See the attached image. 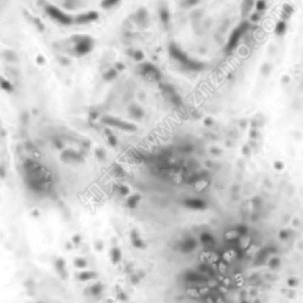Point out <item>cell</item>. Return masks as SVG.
Here are the masks:
<instances>
[{"label":"cell","instance_id":"1","mask_svg":"<svg viewBox=\"0 0 303 303\" xmlns=\"http://www.w3.org/2000/svg\"><path fill=\"white\" fill-rule=\"evenodd\" d=\"M24 168L27 174V185L31 190L36 192L46 191L51 187V175L50 173L37 161L34 160H26L24 164Z\"/></svg>","mask_w":303,"mask_h":303},{"label":"cell","instance_id":"2","mask_svg":"<svg viewBox=\"0 0 303 303\" xmlns=\"http://www.w3.org/2000/svg\"><path fill=\"white\" fill-rule=\"evenodd\" d=\"M169 55L175 59V60H178L179 63H181L182 65H185L187 69H190V70H200L201 69V64L200 63H198V62H195V60H193V59H190L187 56H186V53H184L178 46H175L174 44H172L171 46H169Z\"/></svg>","mask_w":303,"mask_h":303},{"label":"cell","instance_id":"3","mask_svg":"<svg viewBox=\"0 0 303 303\" xmlns=\"http://www.w3.org/2000/svg\"><path fill=\"white\" fill-rule=\"evenodd\" d=\"M140 73L150 82H159L161 80V72L154 65L148 63L140 65Z\"/></svg>","mask_w":303,"mask_h":303},{"label":"cell","instance_id":"4","mask_svg":"<svg viewBox=\"0 0 303 303\" xmlns=\"http://www.w3.org/2000/svg\"><path fill=\"white\" fill-rule=\"evenodd\" d=\"M45 10H46L47 14H49L51 18H53L55 20H57L58 23L64 24V25H69V24L71 23V18H70L69 16L64 14L60 10H58L57 7H55V6H52V5H47Z\"/></svg>","mask_w":303,"mask_h":303},{"label":"cell","instance_id":"5","mask_svg":"<svg viewBox=\"0 0 303 303\" xmlns=\"http://www.w3.org/2000/svg\"><path fill=\"white\" fill-rule=\"evenodd\" d=\"M103 123L106 124H109V126H114L116 128H120V129H123V130H127V131H134L136 130V127L134 124H130L128 122H124V121H121V120H117V118H113V117H104L103 120Z\"/></svg>","mask_w":303,"mask_h":303},{"label":"cell","instance_id":"6","mask_svg":"<svg viewBox=\"0 0 303 303\" xmlns=\"http://www.w3.org/2000/svg\"><path fill=\"white\" fill-rule=\"evenodd\" d=\"M93 49V39L90 37H81L80 40H77L76 44V52L78 55H85L88 52H90Z\"/></svg>","mask_w":303,"mask_h":303},{"label":"cell","instance_id":"7","mask_svg":"<svg viewBox=\"0 0 303 303\" xmlns=\"http://www.w3.org/2000/svg\"><path fill=\"white\" fill-rule=\"evenodd\" d=\"M245 29H248V24L243 23L238 29H236L233 31V33L231 34V37L229 39V43H227V47H226L227 51H231V50L235 49V46L237 45V43H238V40H239V38H241V36H242V33L244 32Z\"/></svg>","mask_w":303,"mask_h":303},{"label":"cell","instance_id":"8","mask_svg":"<svg viewBox=\"0 0 303 303\" xmlns=\"http://www.w3.org/2000/svg\"><path fill=\"white\" fill-rule=\"evenodd\" d=\"M160 89L162 90V93L169 98V101L175 104V106H181L182 104V101L181 98L178 96V94L174 91V89L171 87V85H167V84H161L160 85Z\"/></svg>","mask_w":303,"mask_h":303},{"label":"cell","instance_id":"9","mask_svg":"<svg viewBox=\"0 0 303 303\" xmlns=\"http://www.w3.org/2000/svg\"><path fill=\"white\" fill-rule=\"evenodd\" d=\"M185 279L190 283H195V284H201L206 283L208 281V277L200 271H188L185 274Z\"/></svg>","mask_w":303,"mask_h":303},{"label":"cell","instance_id":"10","mask_svg":"<svg viewBox=\"0 0 303 303\" xmlns=\"http://www.w3.org/2000/svg\"><path fill=\"white\" fill-rule=\"evenodd\" d=\"M195 248H197V242L193 238H187V239L182 241L179 244V250L181 252H186V253L187 252H192Z\"/></svg>","mask_w":303,"mask_h":303},{"label":"cell","instance_id":"11","mask_svg":"<svg viewBox=\"0 0 303 303\" xmlns=\"http://www.w3.org/2000/svg\"><path fill=\"white\" fill-rule=\"evenodd\" d=\"M185 206L193 208V210H202L206 207L205 201H202L201 199H197V198H191V199H185L184 201Z\"/></svg>","mask_w":303,"mask_h":303},{"label":"cell","instance_id":"12","mask_svg":"<svg viewBox=\"0 0 303 303\" xmlns=\"http://www.w3.org/2000/svg\"><path fill=\"white\" fill-rule=\"evenodd\" d=\"M62 159L64 161H77V162H81L83 160V158L77 154L76 152H72V150H66L62 154Z\"/></svg>","mask_w":303,"mask_h":303},{"label":"cell","instance_id":"13","mask_svg":"<svg viewBox=\"0 0 303 303\" xmlns=\"http://www.w3.org/2000/svg\"><path fill=\"white\" fill-rule=\"evenodd\" d=\"M97 13L96 12H89L87 14H81L80 17H77L76 22L80 23V24H84V23H89V22H93V20H96L97 19Z\"/></svg>","mask_w":303,"mask_h":303},{"label":"cell","instance_id":"14","mask_svg":"<svg viewBox=\"0 0 303 303\" xmlns=\"http://www.w3.org/2000/svg\"><path fill=\"white\" fill-rule=\"evenodd\" d=\"M200 241L205 246H212L214 244V238L210 233H202L200 236Z\"/></svg>","mask_w":303,"mask_h":303},{"label":"cell","instance_id":"15","mask_svg":"<svg viewBox=\"0 0 303 303\" xmlns=\"http://www.w3.org/2000/svg\"><path fill=\"white\" fill-rule=\"evenodd\" d=\"M198 271H200L201 274H204V275H206V276H211V277L214 276V271H213V270L211 269V266L207 265V264H201V265L198 268Z\"/></svg>","mask_w":303,"mask_h":303},{"label":"cell","instance_id":"16","mask_svg":"<svg viewBox=\"0 0 303 303\" xmlns=\"http://www.w3.org/2000/svg\"><path fill=\"white\" fill-rule=\"evenodd\" d=\"M130 113H131V115H133L134 117H136V118H141L142 115H143V111H142L139 107H136V106H131V107H130Z\"/></svg>","mask_w":303,"mask_h":303},{"label":"cell","instance_id":"17","mask_svg":"<svg viewBox=\"0 0 303 303\" xmlns=\"http://www.w3.org/2000/svg\"><path fill=\"white\" fill-rule=\"evenodd\" d=\"M139 200H140V195H133V197H130V198L128 199V206H129L130 208H134V207L136 206V204L139 202Z\"/></svg>","mask_w":303,"mask_h":303},{"label":"cell","instance_id":"18","mask_svg":"<svg viewBox=\"0 0 303 303\" xmlns=\"http://www.w3.org/2000/svg\"><path fill=\"white\" fill-rule=\"evenodd\" d=\"M160 18H161V20L164 22V24H167V23H168V20H169V14H168V11H167L166 9H164V10L160 11Z\"/></svg>","mask_w":303,"mask_h":303},{"label":"cell","instance_id":"19","mask_svg":"<svg viewBox=\"0 0 303 303\" xmlns=\"http://www.w3.org/2000/svg\"><path fill=\"white\" fill-rule=\"evenodd\" d=\"M95 277H96V274H94V272H83V274L80 275V279H82V281L93 279V278H95Z\"/></svg>","mask_w":303,"mask_h":303},{"label":"cell","instance_id":"20","mask_svg":"<svg viewBox=\"0 0 303 303\" xmlns=\"http://www.w3.org/2000/svg\"><path fill=\"white\" fill-rule=\"evenodd\" d=\"M104 80L106 81H110V80H113V78H115L116 77V71L114 70V69H111V70H109L108 72H106L104 73Z\"/></svg>","mask_w":303,"mask_h":303},{"label":"cell","instance_id":"21","mask_svg":"<svg viewBox=\"0 0 303 303\" xmlns=\"http://www.w3.org/2000/svg\"><path fill=\"white\" fill-rule=\"evenodd\" d=\"M1 88H3L4 90H6L7 93H12V91H13V88H12L11 83L6 82L5 80H3V81H1Z\"/></svg>","mask_w":303,"mask_h":303},{"label":"cell","instance_id":"22","mask_svg":"<svg viewBox=\"0 0 303 303\" xmlns=\"http://www.w3.org/2000/svg\"><path fill=\"white\" fill-rule=\"evenodd\" d=\"M121 259V252L118 249H114L113 250V262L114 263H117L118 261Z\"/></svg>","mask_w":303,"mask_h":303},{"label":"cell","instance_id":"23","mask_svg":"<svg viewBox=\"0 0 303 303\" xmlns=\"http://www.w3.org/2000/svg\"><path fill=\"white\" fill-rule=\"evenodd\" d=\"M133 244H134V246H136V248H143L144 246V244L139 239V237H133Z\"/></svg>","mask_w":303,"mask_h":303},{"label":"cell","instance_id":"24","mask_svg":"<svg viewBox=\"0 0 303 303\" xmlns=\"http://www.w3.org/2000/svg\"><path fill=\"white\" fill-rule=\"evenodd\" d=\"M101 291H102V286H101L100 284H96V285H94V286L91 288V292H93L94 295H98Z\"/></svg>","mask_w":303,"mask_h":303},{"label":"cell","instance_id":"25","mask_svg":"<svg viewBox=\"0 0 303 303\" xmlns=\"http://www.w3.org/2000/svg\"><path fill=\"white\" fill-rule=\"evenodd\" d=\"M118 0H104L103 1V7H110L113 5H115Z\"/></svg>","mask_w":303,"mask_h":303},{"label":"cell","instance_id":"26","mask_svg":"<svg viewBox=\"0 0 303 303\" xmlns=\"http://www.w3.org/2000/svg\"><path fill=\"white\" fill-rule=\"evenodd\" d=\"M134 58H135L136 60H141V59L143 58V53H142V52L136 51V52H134Z\"/></svg>","mask_w":303,"mask_h":303},{"label":"cell","instance_id":"27","mask_svg":"<svg viewBox=\"0 0 303 303\" xmlns=\"http://www.w3.org/2000/svg\"><path fill=\"white\" fill-rule=\"evenodd\" d=\"M76 264H77V266H80V268H83V266L87 265V262L83 261V259H77L76 261Z\"/></svg>","mask_w":303,"mask_h":303},{"label":"cell","instance_id":"28","mask_svg":"<svg viewBox=\"0 0 303 303\" xmlns=\"http://www.w3.org/2000/svg\"><path fill=\"white\" fill-rule=\"evenodd\" d=\"M57 268L59 269V271H62V272H63V269H64V263H63V261H62V259H59V261L57 262Z\"/></svg>","mask_w":303,"mask_h":303},{"label":"cell","instance_id":"29","mask_svg":"<svg viewBox=\"0 0 303 303\" xmlns=\"http://www.w3.org/2000/svg\"><path fill=\"white\" fill-rule=\"evenodd\" d=\"M197 3H198V0H185V5H190V6L195 5Z\"/></svg>","mask_w":303,"mask_h":303},{"label":"cell","instance_id":"30","mask_svg":"<svg viewBox=\"0 0 303 303\" xmlns=\"http://www.w3.org/2000/svg\"><path fill=\"white\" fill-rule=\"evenodd\" d=\"M108 136H109V141H110V144H113V146H115L116 144V139L111 135V134H108Z\"/></svg>","mask_w":303,"mask_h":303},{"label":"cell","instance_id":"31","mask_svg":"<svg viewBox=\"0 0 303 303\" xmlns=\"http://www.w3.org/2000/svg\"><path fill=\"white\" fill-rule=\"evenodd\" d=\"M121 193H122V194H127V193H128L127 187H121Z\"/></svg>","mask_w":303,"mask_h":303}]
</instances>
